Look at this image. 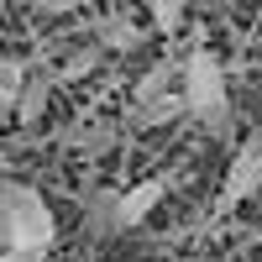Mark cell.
<instances>
[{
    "instance_id": "cell-1",
    "label": "cell",
    "mask_w": 262,
    "mask_h": 262,
    "mask_svg": "<svg viewBox=\"0 0 262 262\" xmlns=\"http://www.w3.org/2000/svg\"><path fill=\"white\" fill-rule=\"evenodd\" d=\"M0 231H6V252H21L32 262L48 257L58 242V221L42 200V189L21 179H0Z\"/></svg>"
},
{
    "instance_id": "cell-2",
    "label": "cell",
    "mask_w": 262,
    "mask_h": 262,
    "mask_svg": "<svg viewBox=\"0 0 262 262\" xmlns=\"http://www.w3.org/2000/svg\"><path fill=\"white\" fill-rule=\"evenodd\" d=\"M179 79H184V95H179L184 111L200 121V126H210L215 137H226V131H231V90H226L221 58H215L210 48H194V53L184 58Z\"/></svg>"
},
{
    "instance_id": "cell-3",
    "label": "cell",
    "mask_w": 262,
    "mask_h": 262,
    "mask_svg": "<svg viewBox=\"0 0 262 262\" xmlns=\"http://www.w3.org/2000/svg\"><path fill=\"white\" fill-rule=\"evenodd\" d=\"M262 189V126H252L242 142H236V158H231V173H226V189H221V210L252 200Z\"/></svg>"
},
{
    "instance_id": "cell-4",
    "label": "cell",
    "mask_w": 262,
    "mask_h": 262,
    "mask_svg": "<svg viewBox=\"0 0 262 262\" xmlns=\"http://www.w3.org/2000/svg\"><path fill=\"white\" fill-rule=\"evenodd\" d=\"M168 189H173V173H152V179L131 184V189H121V205H116V226H121V231L142 226L147 215L163 205V194H168Z\"/></svg>"
},
{
    "instance_id": "cell-5",
    "label": "cell",
    "mask_w": 262,
    "mask_h": 262,
    "mask_svg": "<svg viewBox=\"0 0 262 262\" xmlns=\"http://www.w3.org/2000/svg\"><path fill=\"white\" fill-rule=\"evenodd\" d=\"M58 142L95 158V152H111V147H116V126H105V121H74V126L58 131Z\"/></svg>"
},
{
    "instance_id": "cell-6",
    "label": "cell",
    "mask_w": 262,
    "mask_h": 262,
    "mask_svg": "<svg viewBox=\"0 0 262 262\" xmlns=\"http://www.w3.org/2000/svg\"><path fill=\"white\" fill-rule=\"evenodd\" d=\"M116 205H121V189H90L84 194V226L95 236H116Z\"/></svg>"
},
{
    "instance_id": "cell-7",
    "label": "cell",
    "mask_w": 262,
    "mask_h": 262,
    "mask_svg": "<svg viewBox=\"0 0 262 262\" xmlns=\"http://www.w3.org/2000/svg\"><path fill=\"white\" fill-rule=\"evenodd\" d=\"M48 95H53V79L48 74H27V84H21V95H16V126H37L42 111H48Z\"/></svg>"
},
{
    "instance_id": "cell-8",
    "label": "cell",
    "mask_w": 262,
    "mask_h": 262,
    "mask_svg": "<svg viewBox=\"0 0 262 262\" xmlns=\"http://www.w3.org/2000/svg\"><path fill=\"white\" fill-rule=\"evenodd\" d=\"M173 79H179V63H152V69L137 79V90H131V105H142V100H163V95H173Z\"/></svg>"
},
{
    "instance_id": "cell-9",
    "label": "cell",
    "mask_w": 262,
    "mask_h": 262,
    "mask_svg": "<svg viewBox=\"0 0 262 262\" xmlns=\"http://www.w3.org/2000/svg\"><path fill=\"white\" fill-rule=\"evenodd\" d=\"M184 111V100L179 95H163V100H142V105H131V116H126V126H137V131H147V126H168L173 116Z\"/></svg>"
},
{
    "instance_id": "cell-10",
    "label": "cell",
    "mask_w": 262,
    "mask_h": 262,
    "mask_svg": "<svg viewBox=\"0 0 262 262\" xmlns=\"http://www.w3.org/2000/svg\"><path fill=\"white\" fill-rule=\"evenodd\" d=\"M95 37L105 42V48H116V53H131V48L142 42V27H137L131 16H105L100 27H95Z\"/></svg>"
},
{
    "instance_id": "cell-11",
    "label": "cell",
    "mask_w": 262,
    "mask_h": 262,
    "mask_svg": "<svg viewBox=\"0 0 262 262\" xmlns=\"http://www.w3.org/2000/svg\"><path fill=\"white\" fill-rule=\"evenodd\" d=\"M27 84V63L21 58H0V121L16 116V95Z\"/></svg>"
},
{
    "instance_id": "cell-12",
    "label": "cell",
    "mask_w": 262,
    "mask_h": 262,
    "mask_svg": "<svg viewBox=\"0 0 262 262\" xmlns=\"http://www.w3.org/2000/svg\"><path fill=\"white\" fill-rule=\"evenodd\" d=\"M95 69H100V48H79V53L63 58L58 79H84V74H95Z\"/></svg>"
},
{
    "instance_id": "cell-13",
    "label": "cell",
    "mask_w": 262,
    "mask_h": 262,
    "mask_svg": "<svg viewBox=\"0 0 262 262\" xmlns=\"http://www.w3.org/2000/svg\"><path fill=\"white\" fill-rule=\"evenodd\" d=\"M152 21H158L163 32H173L184 21V6H179V0H158V6H152Z\"/></svg>"
},
{
    "instance_id": "cell-14",
    "label": "cell",
    "mask_w": 262,
    "mask_h": 262,
    "mask_svg": "<svg viewBox=\"0 0 262 262\" xmlns=\"http://www.w3.org/2000/svg\"><path fill=\"white\" fill-rule=\"evenodd\" d=\"M0 262H32V257H21V252H0Z\"/></svg>"
},
{
    "instance_id": "cell-15",
    "label": "cell",
    "mask_w": 262,
    "mask_h": 262,
    "mask_svg": "<svg viewBox=\"0 0 262 262\" xmlns=\"http://www.w3.org/2000/svg\"><path fill=\"white\" fill-rule=\"evenodd\" d=\"M0 252H6V231H0Z\"/></svg>"
}]
</instances>
